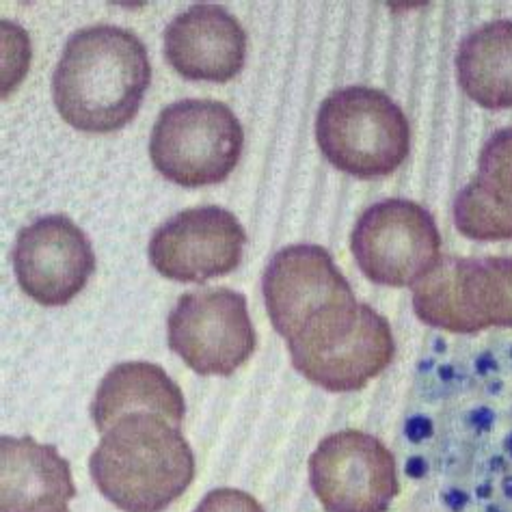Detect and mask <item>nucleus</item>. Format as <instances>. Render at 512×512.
Returning <instances> with one entry per match:
<instances>
[{"label": "nucleus", "mask_w": 512, "mask_h": 512, "mask_svg": "<svg viewBox=\"0 0 512 512\" xmlns=\"http://www.w3.org/2000/svg\"><path fill=\"white\" fill-rule=\"evenodd\" d=\"M150 80V57L137 35L111 24L87 26L67 39L52 98L72 128L109 134L139 113Z\"/></svg>", "instance_id": "obj_1"}, {"label": "nucleus", "mask_w": 512, "mask_h": 512, "mask_svg": "<svg viewBox=\"0 0 512 512\" xmlns=\"http://www.w3.org/2000/svg\"><path fill=\"white\" fill-rule=\"evenodd\" d=\"M98 491L124 512H160L191 487L195 454L178 426L154 413L121 417L89 458Z\"/></svg>", "instance_id": "obj_2"}, {"label": "nucleus", "mask_w": 512, "mask_h": 512, "mask_svg": "<svg viewBox=\"0 0 512 512\" xmlns=\"http://www.w3.org/2000/svg\"><path fill=\"white\" fill-rule=\"evenodd\" d=\"M292 366L329 392H357L394 359L389 322L357 299L322 309L288 340Z\"/></svg>", "instance_id": "obj_3"}, {"label": "nucleus", "mask_w": 512, "mask_h": 512, "mask_svg": "<svg viewBox=\"0 0 512 512\" xmlns=\"http://www.w3.org/2000/svg\"><path fill=\"white\" fill-rule=\"evenodd\" d=\"M316 139L333 167L361 180L394 173L411 150V128L379 89L346 87L322 102Z\"/></svg>", "instance_id": "obj_4"}, {"label": "nucleus", "mask_w": 512, "mask_h": 512, "mask_svg": "<svg viewBox=\"0 0 512 512\" xmlns=\"http://www.w3.org/2000/svg\"><path fill=\"white\" fill-rule=\"evenodd\" d=\"M245 132L234 111L214 100H182L158 115L150 156L156 171L180 186H210L238 165Z\"/></svg>", "instance_id": "obj_5"}, {"label": "nucleus", "mask_w": 512, "mask_h": 512, "mask_svg": "<svg viewBox=\"0 0 512 512\" xmlns=\"http://www.w3.org/2000/svg\"><path fill=\"white\" fill-rule=\"evenodd\" d=\"M417 318L435 329H512V258H441L413 290Z\"/></svg>", "instance_id": "obj_6"}, {"label": "nucleus", "mask_w": 512, "mask_h": 512, "mask_svg": "<svg viewBox=\"0 0 512 512\" xmlns=\"http://www.w3.org/2000/svg\"><path fill=\"white\" fill-rule=\"evenodd\" d=\"M350 249L361 273L374 284L409 288L439 264L441 236L426 208L407 199H387L361 214Z\"/></svg>", "instance_id": "obj_7"}, {"label": "nucleus", "mask_w": 512, "mask_h": 512, "mask_svg": "<svg viewBox=\"0 0 512 512\" xmlns=\"http://www.w3.org/2000/svg\"><path fill=\"white\" fill-rule=\"evenodd\" d=\"M169 348L204 376H229L255 350L247 299L227 288L180 296L167 320Z\"/></svg>", "instance_id": "obj_8"}, {"label": "nucleus", "mask_w": 512, "mask_h": 512, "mask_svg": "<svg viewBox=\"0 0 512 512\" xmlns=\"http://www.w3.org/2000/svg\"><path fill=\"white\" fill-rule=\"evenodd\" d=\"M309 482L327 512H385L400 493L394 454L361 430L322 439L309 458Z\"/></svg>", "instance_id": "obj_9"}, {"label": "nucleus", "mask_w": 512, "mask_h": 512, "mask_svg": "<svg viewBox=\"0 0 512 512\" xmlns=\"http://www.w3.org/2000/svg\"><path fill=\"white\" fill-rule=\"evenodd\" d=\"M247 245L245 227L219 206L191 208L160 225L150 240V262L156 271L184 284L236 271Z\"/></svg>", "instance_id": "obj_10"}, {"label": "nucleus", "mask_w": 512, "mask_h": 512, "mask_svg": "<svg viewBox=\"0 0 512 512\" xmlns=\"http://www.w3.org/2000/svg\"><path fill=\"white\" fill-rule=\"evenodd\" d=\"M20 288L46 307L67 305L96 271V253L72 219L52 214L20 229L13 247Z\"/></svg>", "instance_id": "obj_11"}, {"label": "nucleus", "mask_w": 512, "mask_h": 512, "mask_svg": "<svg viewBox=\"0 0 512 512\" xmlns=\"http://www.w3.org/2000/svg\"><path fill=\"white\" fill-rule=\"evenodd\" d=\"M262 292L273 327L286 342L322 309L355 299L329 251L318 245H292L275 253L264 271Z\"/></svg>", "instance_id": "obj_12"}, {"label": "nucleus", "mask_w": 512, "mask_h": 512, "mask_svg": "<svg viewBox=\"0 0 512 512\" xmlns=\"http://www.w3.org/2000/svg\"><path fill=\"white\" fill-rule=\"evenodd\" d=\"M165 57L186 80L227 83L245 67L247 33L225 7L193 5L167 26Z\"/></svg>", "instance_id": "obj_13"}, {"label": "nucleus", "mask_w": 512, "mask_h": 512, "mask_svg": "<svg viewBox=\"0 0 512 512\" xmlns=\"http://www.w3.org/2000/svg\"><path fill=\"white\" fill-rule=\"evenodd\" d=\"M76 497L70 463L31 437L0 439V510L70 512Z\"/></svg>", "instance_id": "obj_14"}, {"label": "nucleus", "mask_w": 512, "mask_h": 512, "mask_svg": "<svg viewBox=\"0 0 512 512\" xmlns=\"http://www.w3.org/2000/svg\"><path fill=\"white\" fill-rule=\"evenodd\" d=\"M454 225L474 240L512 238V128L482 147L476 180L456 195Z\"/></svg>", "instance_id": "obj_15"}, {"label": "nucleus", "mask_w": 512, "mask_h": 512, "mask_svg": "<svg viewBox=\"0 0 512 512\" xmlns=\"http://www.w3.org/2000/svg\"><path fill=\"white\" fill-rule=\"evenodd\" d=\"M132 413H154L178 428L184 420L186 402L180 387L156 363H119L104 376L91 402V417L102 435Z\"/></svg>", "instance_id": "obj_16"}, {"label": "nucleus", "mask_w": 512, "mask_h": 512, "mask_svg": "<svg viewBox=\"0 0 512 512\" xmlns=\"http://www.w3.org/2000/svg\"><path fill=\"white\" fill-rule=\"evenodd\" d=\"M456 80L484 109H512V20L489 22L463 39Z\"/></svg>", "instance_id": "obj_17"}, {"label": "nucleus", "mask_w": 512, "mask_h": 512, "mask_svg": "<svg viewBox=\"0 0 512 512\" xmlns=\"http://www.w3.org/2000/svg\"><path fill=\"white\" fill-rule=\"evenodd\" d=\"M195 512H264V508L245 491L214 489L199 502Z\"/></svg>", "instance_id": "obj_18"}]
</instances>
